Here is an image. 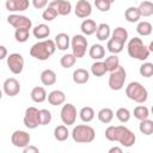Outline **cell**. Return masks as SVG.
<instances>
[{"instance_id":"6da1fadb","label":"cell","mask_w":153,"mask_h":153,"mask_svg":"<svg viewBox=\"0 0 153 153\" xmlns=\"http://www.w3.org/2000/svg\"><path fill=\"white\" fill-rule=\"evenodd\" d=\"M105 137L111 142H120L126 148L134 146L136 141L135 134L126 126H109L105 129Z\"/></svg>"},{"instance_id":"7a4b0ae2","label":"cell","mask_w":153,"mask_h":153,"mask_svg":"<svg viewBox=\"0 0 153 153\" xmlns=\"http://www.w3.org/2000/svg\"><path fill=\"white\" fill-rule=\"evenodd\" d=\"M56 49L57 47H56L55 41L47 38V39H42L32 44V47L30 48V55L35 57L36 60L47 61L55 53Z\"/></svg>"},{"instance_id":"3957f363","label":"cell","mask_w":153,"mask_h":153,"mask_svg":"<svg viewBox=\"0 0 153 153\" xmlns=\"http://www.w3.org/2000/svg\"><path fill=\"white\" fill-rule=\"evenodd\" d=\"M127 51L131 59H136L140 61L147 60L151 54L148 47H146L143 44V42L140 37H133L129 39V42L127 44Z\"/></svg>"},{"instance_id":"277c9868","label":"cell","mask_w":153,"mask_h":153,"mask_svg":"<svg viewBox=\"0 0 153 153\" xmlns=\"http://www.w3.org/2000/svg\"><path fill=\"white\" fill-rule=\"evenodd\" d=\"M126 96L137 104H143L148 99L146 87L139 81H131L126 86Z\"/></svg>"},{"instance_id":"5b68a950","label":"cell","mask_w":153,"mask_h":153,"mask_svg":"<svg viewBox=\"0 0 153 153\" xmlns=\"http://www.w3.org/2000/svg\"><path fill=\"white\" fill-rule=\"evenodd\" d=\"M72 139L76 143H90L96 139V131L88 124H78L72 130Z\"/></svg>"},{"instance_id":"8992f818","label":"cell","mask_w":153,"mask_h":153,"mask_svg":"<svg viewBox=\"0 0 153 153\" xmlns=\"http://www.w3.org/2000/svg\"><path fill=\"white\" fill-rule=\"evenodd\" d=\"M126 79H127V72L122 66H120L116 71L110 72V76H109V81H108L109 87L112 91H120L124 87Z\"/></svg>"},{"instance_id":"52a82bcc","label":"cell","mask_w":153,"mask_h":153,"mask_svg":"<svg viewBox=\"0 0 153 153\" xmlns=\"http://www.w3.org/2000/svg\"><path fill=\"white\" fill-rule=\"evenodd\" d=\"M87 47H88V42H87L85 35H74L71 38L72 53L74 54V56L76 59H81L85 56Z\"/></svg>"},{"instance_id":"ba28073f","label":"cell","mask_w":153,"mask_h":153,"mask_svg":"<svg viewBox=\"0 0 153 153\" xmlns=\"http://www.w3.org/2000/svg\"><path fill=\"white\" fill-rule=\"evenodd\" d=\"M24 126L29 129H36L38 126H41V115L39 110L35 106H29L25 110L24 118H23Z\"/></svg>"},{"instance_id":"9c48e42d","label":"cell","mask_w":153,"mask_h":153,"mask_svg":"<svg viewBox=\"0 0 153 153\" xmlns=\"http://www.w3.org/2000/svg\"><path fill=\"white\" fill-rule=\"evenodd\" d=\"M6 63H7V67H8L10 72L16 74V75L20 74L24 69V57L19 53L10 54L6 59Z\"/></svg>"},{"instance_id":"30bf717a","label":"cell","mask_w":153,"mask_h":153,"mask_svg":"<svg viewBox=\"0 0 153 153\" xmlns=\"http://www.w3.org/2000/svg\"><path fill=\"white\" fill-rule=\"evenodd\" d=\"M60 117L63 124L73 126L76 121V109L72 103H66L62 105L60 111Z\"/></svg>"},{"instance_id":"8fae6325","label":"cell","mask_w":153,"mask_h":153,"mask_svg":"<svg viewBox=\"0 0 153 153\" xmlns=\"http://www.w3.org/2000/svg\"><path fill=\"white\" fill-rule=\"evenodd\" d=\"M7 23L14 29H29L30 30L32 26V22L29 17L23 16V14H17V13L8 14Z\"/></svg>"},{"instance_id":"7c38bea8","label":"cell","mask_w":153,"mask_h":153,"mask_svg":"<svg viewBox=\"0 0 153 153\" xmlns=\"http://www.w3.org/2000/svg\"><path fill=\"white\" fill-rule=\"evenodd\" d=\"M31 136L27 131L25 130H14L11 135V142L14 147L17 148H25L26 146L30 145Z\"/></svg>"},{"instance_id":"4fadbf2b","label":"cell","mask_w":153,"mask_h":153,"mask_svg":"<svg viewBox=\"0 0 153 153\" xmlns=\"http://www.w3.org/2000/svg\"><path fill=\"white\" fill-rule=\"evenodd\" d=\"M74 13L78 18L86 19L92 14V5L87 0H78L74 7Z\"/></svg>"},{"instance_id":"5bb4252c","label":"cell","mask_w":153,"mask_h":153,"mask_svg":"<svg viewBox=\"0 0 153 153\" xmlns=\"http://www.w3.org/2000/svg\"><path fill=\"white\" fill-rule=\"evenodd\" d=\"M2 90L6 96L14 97L20 92V82L16 78H8L2 84Z\"/></svg>"},{"instance_id":"9a60e30c","label":"cell","mask_w":153,"mask_h":153,"mask_svg":"<svg viewBox=\"0 0 153 153\" xmlns=\"http://www.w3.org/2000/svg\"><path fill=\"white\" fill-rule=\"evenodd\" d=\"M49 6L56 10L59 16H68L72 12V4L68 0H51Z\"/></svg>"},{"instance_id":"2e32d148","label":"cell","mask_w":153,"mask_h":153,"mask_svg":"<svg viewBox=\"0 0 153 153\" xmlns=\"http://www.w3.org/2000/svg\"><path fill=\"white\" fill-rule=\"evenodd\" d=\"M6 10L8 12H24L29 8L30 1L29 0H6L5 2Z\"/></svg>"},{"instance_id":"e0dca14e","label":"cell","mask_w":153,"mask_h":153,"mask_svg":"<svg viewBox=\"0 0 153 153\" xmlns=\"http://www.w3.org/2000/svg\"><path fill=\"white\" fill-rule=\"evenodd\" d=\"M48 102L50 105H54V106L63 105L66 102V94L61 90H54L48 94Z\"/></svg>"},{"instance_id":"ac0fdd59","label":"cell","mask_w":153,"mask_h":153,"mask_svg":"<svg viewBox=\"0 0 153 153\" xmlns=\"http://www.w3.org/2000/svg\"><path fill=\"white\" fill-rule=\"evenodd\" d=\"M72 79L75 84L82 85V84H86L90 80V73L85 68H76L72 74Z\"/></svg>"},{"instance_id":"d6986e66","label":"cell","mask_w":153,"mask_h":153,"mask_svg":"<svg viewBox=\"0 0 153 153\" xmlns=\"http://www.w3.org/2000/svg\"><path fill=\"white\" fill-rule=\"evenodd\" d=\"M111 29H110V25L106 24V23H102L98 25L97 27V31H96V37L98 41L100 42H104V41H108L111 36Z\"/></svg>"},{"instance_id":"ffe728a7","label":"cell","mask_w":153,"mask_h":153,"mask_svg":"<svg viewBox=\"0 0 153 153\" xmlns=\"http://www.w3.org/2000/svg\"><path fill=\"white\" fill-rule=\"evenodd\" d=\"M54 41H55V43H56L57 49L61 50V51L67 50V49L69 48V45H71V37H69L67 33H65V32L57 33V35L55 36V39H54Z\"/></svg>"},{"instance_id":"44dd1931","label":"cell","mask_w":153,"mask_h":153,"mask_svg":"<svg viewBox=\"0 0 153 153\" xmlns=\"http://www.w3.org/2000/svg\"><path fill=\"white\" fill-rule=\"evenodd\" d=\"M39 79H41V82L44 85V86H51L56 82V73L53 71V69H44L42 71L41 75H39Z\"/></svg>"},{"instance_id":"7402d4cb","label":"cell","mask_w":153,"mask_h":153,"mask_svg":"<svg viewBox=\"0 0 153 153\" xmlns=\"http://www.w3.org/2000/svg\"><path fill=\"white\" fill-rule=\"evenodd\" d=\"M32 35L37 39H47L50 35V27L47 24H38L32 29Z\"/></svg>"},{"instance_id":"603a6c76","label":"cell","mask_w":153,"mask_h":153,"mask_svg":"<svg viewBox=\"0 0 153 153\" xmlns=\"http://www.w3.org/2000/svg\"><path fill=\"white\" fill-rule=\"evenodd\" d=\"M30 97H31L32 102H35V103H43L48 98V94H47V91L44 90V87L36 86L31 90Z\"/></svg>"},{"instance_id":"cb8c5ba5","label":"cell","mask_w":153,"mask_h":153,"mask_svg":"<svg viewBox=\"0 0 153 153\" xmlns=\"http://www.w3.org/2000/svg\"><path fill=\"white\" fill-rule=\"evenodd\" d=\"M97 27H98V25L92 19H84L80 25V30H81L82 35H85V36H91V35L96 33Z\"/></svg>"},{"instance_id":"d4e9b609","label":"cell","mask_w":153,"mask_h":153,"mask_svg":"<svg viewBox=\"0 0 153 153\" xmlns=\"http://www.w3.org/2000/svg\"><path fill=\"white\" fill-rule=\"evenodd\" d=\"M88 55H90L91 59H93L96 61H99V60H102L105 56V48L102 44L94 43L88 49Z\"/></svg>"},{"instance_id":"484cf974","label":"cell","mask_w":153,"mask_h":153,"mask_svg":"<svg viewBox=\"0 0 153 153\" xmlns=\"http://www.w3.org/2000/svg\"><path fill=\"white\" fill-rule=\"evenodd\" d=\"M124 18L129 23H137L140 20V18H141V13H140L137 7L130 6L124 11Z\"/></svg>"},{"instance_id":"4316f807","label":"cell","mask_w":153,"mask_h":153,"mask_svg":"<svg viewBox=\"0 0 153 153\" xmlns=\"http://www.w3.org/2000/svg\"><path fill=\"white\" fill-rule=\"evenodd\" d=\"M114 111L110 109V108H103V109H100L99 111H98V114H97V117H98V120L102 122V123H104V124H109L112 120H114Z\"/></svg>"},{"instance_id":"83f0119b","label":"cell","mask_w":153,"mask_h":153,"mask_svg":"<svg viewBox=\"0 0 153 153\" xmlns=\"http://www.w3.org/2000/svg\"><path fill=\"white\" fill-rule=\"evenodd\" d=\"M68 136H69V130L67 129L66 124H61V126L55 127V129H54L55 140H57L60 142H63V141H66L68 139Z\"/></svg>"},{"instance_id":"f1b7e54d","label":"cell","mask_w":153,"mask_h":153,"mask_svg":"<svg viewBox=\"0 0 153 153\" xmlns=\"http://www.w3.org/2000/svg\"><path fill=\"white\" fill-rule=\"evenodd\" d=\"M128 36H129L128 31L122 26L115 27L112 30V32H111V38H114V39H116V41H118V42H121L123 44L128 41Z\"/></svg>"},{"instance_id":"f546056e","label":"cell","mask_w":153,"mask_h":153,"mask_svg":"<svg viewBox=\"0 0 153 153\" xmlns=\"http://www.w3.org/2000/svg\"><path fill=\"white\" fill-rule=\"evenodd\" d=\"M152 31H153V26H152V24H151L149 22L143 20V22H139V23H137L136 32H137L140 36H143V37L149 36V35L152 33Z\"/></svg>"},{"instance_id":"4dcf8cb0","label":"cell","mask_w":153,"mask_h":153,"mask_svg":"<svg viewBox=\"0 0 153 153\" xmlns=\"http://www.w3.org/2000/svg\"><path fill=\"white\" fill-rule=\"evenodd\" d=\"M106 72H108V68H106L104 61H100V60L99 61H96L91 66V73L94 76H103Z\"/></svg>"},{"instance_id":"1f68e13d","label":"cell","mask_w":153,"mask_h":153,"mask_svg":"<svg viewBox=\"0 0 153 153\" xmlns=\"http://www.w3.org/2000/svg\"><path fill=\"white\" fill-rule=\"evenodd\" d=\"M94 110L91 108V106H84V108H81L80 109V111H79V117H80V120L82 121V122H85V123H88V122H91L93 118H94Z\"/></svg>"},{"instance_id":"d6a6232c","label":"cell","mask_w":153,"mask_h":153,"mask_svg":"<svg viewBox=\"0 0 153 153\" xmlns=\"http://www.w3.org/2000/svg\"><path fill=\"white\" fill-rule=\"evenodd\" d=\"M139 130H140L141 134H143V135H146V136L152 135V134H153V121L149 120V118H146V120L140 121Z\"/></svg>"},{"instance_id":"836d02e7","label":"cell","mask_w":153,"mask_h":153,"mask_svg":"<svg viewBox=\"0 0 153 153\" xmlns=\"http://www.w3.org/2000/svg\"><path fill=\"white\" fill-rule=\"evenodd\" d=\"M104 63L108 68V72H114L116 71L121 65H120V59L117 57L116 54H112L110 56H108L105 60H104Z\"/></svg>"},{"instance_id":"e575fe53","label":"cell","mask_w":153,"mask_h":153,"mask_svg":"<svg viewBox=\"0 0 153 153\" xmlns=\"http://www.w3.org/2000/svg\"><path fill=\"white\" fill-rule=\"evenodd\" d=\"M137 8L141 13V17H151L153 14V2L152 1H148V0L142 1L137 6Z\"/></svg>"},{"instance_id":"d590c367","label":"cell","mask_w":153,"mask_h":153,"mask_svg":"<svg viewBox=\"0 0 153 153\" xmlns=\"http://www.w3.org/2000/svg\"><path fill=\"white\" fill-rule=\"evenodd\" d=\"M106 48L111 54H120L123 50L124 44L118 42V41H116V39H114V38H109L108 43H106Z\"/></svg>"},{"instance_id":"8d00e7d4","label":"cell","mask_w":153,"mask_h":153,"mask_svg":"<svg viewBox=\"0 0 153 153\" xmlns=\"http://www.w3.org/2000/svg\"><path fill=\"white\" fill-rule=\"evenodd\" d=\"M133 115L136 120L139 121H142V120H146L149 117V110L147 106L145 105H137L136 108H134V111H133Z\"/></svg>"},{"instance_id":"74e56055","label":"cell","mask_w":153,"mask_h":153,"mask_svg":"<svg viewBox=\"0 0 153 153\" xmlns=\"http://www.w3.org/2000/svg\"><path fill=\"white\" fill-rule=\"evenodd\" d=\"M75 62H76V57L74 56L73 53H71V54L67 53V54L62 55L61 59H60V65L63 68H71V67H73L75 65Z\"/></svg>"},{"instance_id":"f35d334b","label":"cell","mask_w":153,"mask_h":153,"mask_svg":"<svg viewBox=\"0 0 153 153\" xmlns=\"http://www.w3.org/2000/svg\"><path fill=\"white\" fill-rule=\"evenodd\" d=\"M116 117H117V120L121 122V123H127L129 120H130V117H131V112L127 109V108H118L117 110H116Z\"/></svg>"},{"instance_id":"ab89813d","label":"cell","mask_w":153,"mask_h":153,"mask_svg":"<svg viewBox=\"0 0 153 153\" xmlns=\"http://www.w3.org/2000/svg\"><path fill=\"white\" fill-rule=\"evenodd\" d=\"M30 37V30L29 29H16L14 31V38L19 43H25Z\"/></svg>"},{"instance_id":"60d3db41","label":"cell","mask_w":153,"mask_h":153,"mask_svg":"<svg viewBox=\"0 0 153 153\" xmlns=\"http://www.w3.org/2000/svg\"><path fill=\"white\" fill-rule=\"evenodd\" d=\"M140 75L143 78H151L153 76V63L152 62H143L139 68Z\"/></svg>"},{"instance_id":"b9f144b4","label":"cell","mask_w":153,"mask_h":153,"mask_svg":"<svg viewBox=\"0 0 153 153\" xmlns=\"http://www.w3.org/2000/svg\"><path fill=\"white\" fill-rule=\"evenodd\" d=\"M59 16V13L56 12V10H54L53 7H50L49 5H48V7L43 11V13H42V18L45 20V22H51V20H54L56 17Z\"/></svg>"},{"instance_id":"7bdbcfd3","label":"cell","mask_w":153,"mask_h":153,"mask_svg":"<svg viewBox=\"0 0 153 153\" xmlns=\"http://www.w3.org/2000/svg\"><path fill=\"white\" fill-rule=\"evenodd\" d=\"M39 115H41V126H47L51 122V112L48 109H41Z\"/></svg>"},{"instance_id":"ee69618b","label":"cell","mask_w":153,"mask_h":153,"mask_svg":"<svg viewBox=\"0 0 153 153\" xmlns=\"http://www.w3.org/2000/svg\"><path fill=\"white\" fill-rule=\"evenodd\" d=\"M94 6L100 12H108L111 7V2L108 0H94Z\"/></svg>"},{"instance_id":"f6af8a7d","label":"cell","mask_w":153,"mask_h":153,"mask_svg":"<svg viewBox=\"0 0 153 153\" xmlns=\"http://www.w3.org/2000/svg\"><path fill=\"white\" fill-rule=\"evenodd\" d=\"M48 5V0H32V6L36 10H42Z\"/></svg>"},{"instance_id":"bcb514c9","label":"cell","mask_w":153,"mask_h":153,"mask_svg":"<svg viewBox=\"0 0 153 153\" xmlns=\"http://www.w3.org/2000/svg\"><path fill=\"white\" fill-rule=\"evenodd\" d=\"M23 152L24 153H39V149H38V147H36L33 145H29L25 148H23Z\"/></svg>"},{"instance_id":"7dc6e473","label":"cell","mask_w":153,"mask_h":153,"mask_svg":"<svg viewBox=\"0 0 153 153\" xmlns=\"http://www.w3.org/2000/svg\"><path fill=\"white\" fill-rule=\"evenodd\" d=\"M7 57V49L5 45H0V60H4Z\"/></svg>"},{"instance_id":"c3c4849f","label":"cell","mask_w":153,"mask_h":153,"mask_svg":"<svg viewBox=\"0 0 153 153\" xmlns=\"http://www.w3.org/2000/svg\"><path fill=\"white\" fill-rule=\"evenodd\" d=\"M122 152H123L122 147H118V146H114L109 149V153H122Z\"/></svg>"},{"instance_id":"681fc988","label":"cell","mask_w":153,"mask_h":153,"mask_svg":"<svg viewBox=\"0 0 153 153\" xmlns=\"http://www.w3.org/2000/svg\"><path fill=\"white\" fill-rule=\"evenodd\" d=\"M148 49H149V51H151V53H153V41L149 43V45H148Z\"/></svg>"},{"instance_id":"f907efd6","label":"cell","mask_w":153,"mask_h":153,"mask_svg":"<svg viewBox=\"0 0 153 153\" xmlns=\"http://www.w3.org/2000/svg\"><path fill=\"white\" fill-rule=\"evenodd\" d=\"M108 1H110V2H111V4H112V2H115V1H116V0H108Z\"/></svg>"},{"instance_id":"816d5d0a","label":"cell","mask_w":153,"mask_h":153,"mask_svg":"<svg viewBox=\"0 0 153 153\" xmlns=\"http://www.w3.org/2000/svg\"><path fill=\"white\" fill-rule=\"evenodd\" d=\"M151 112H152V116H153V106L151 108Z\"/></svg>"}]
</instances>
